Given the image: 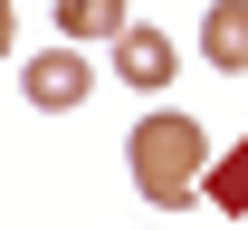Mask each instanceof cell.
I'll return each mask as SVG.
<instances>
[{"label": "cell", "mask_w": 248, "mask_h": 230, "mask_svg": "<svg viewBox=\"0 0 248 230\" xmlns=\"http://www.w3.org/2000/svg\"><path fill=\"white\" fill-rule=\"evenodd\" d=\"M124 163H134V192L153 201V211H191V201L210 192V134H201V115H182V106H153L143 125H134V144H124Z\"/></svg>", "instance_id": "1"}, {"label": "cell", "mask_w": 248, "mask_h": 230, "mask_svg": "<svg viewBox=\"0 0 248 230\" xmlns=\"http://www.w3.org/2000/svg\"><path fill=\"white\" fill-rule=\"evenodd\" d=\"M19 96H29L38 115H67V106H86V96H95V67H86V48L67 38V48H48V58H29V67H19Z\"/></svg>", "instance_id": "2"}, {"label": "cell", "mask_w": 248, "mask_h": 230, "mask_svg": "<svg viewBox=\"0 0 248 230\" xmlns=\"http://www.w3.org/2000/svg\"><path fill=\"white\" fill-rule=\"evenodd\" d=\"M172 67H182V48H172L153 19H134V29L115 38V77H124V87H143V96H153V87H172Z\"/></svg>", "instance_id": "3"}, {"label": "cell", "mask_w": 248, "mask_h": 230, "mask_svg": "<svg viewBox=\"0 0 248 230\" xmlns=\"http://www.w3.org/2000/svg\"><path fill=\"white\" fill-rule=\"evenodd\" d=\"M201 58L210 67H248V0H210L201 10Z\"/></svg>", "instance_id": "4"}, {"label": "cell", "mask_w": 248, "mask_h": 230, "mask_svg": "<svg viewBox=\"0 0 248 230\" xmlns=\"http://www.w3.org/2000/svg\"><path fill=\"white\" fill-rule=\"evenodd\" d=\"M58 29H67V38H105V48H115L134 19H124V0H58Z\"/></svg>", "instance_id": "5"}, {"label": "cell", "mask_w": 248, "mask_h": 230, "mask_svg": "<svg viewBox=\"0 0 248 230\" xmlns=\"http://www.w3.org/2000/svg\"><path fill=\"white\" fill-rule=\"evenodd\" d=\"M0 58H10V0H0Z\"/></svg>", "instance_id": "6"}]
</instances>
